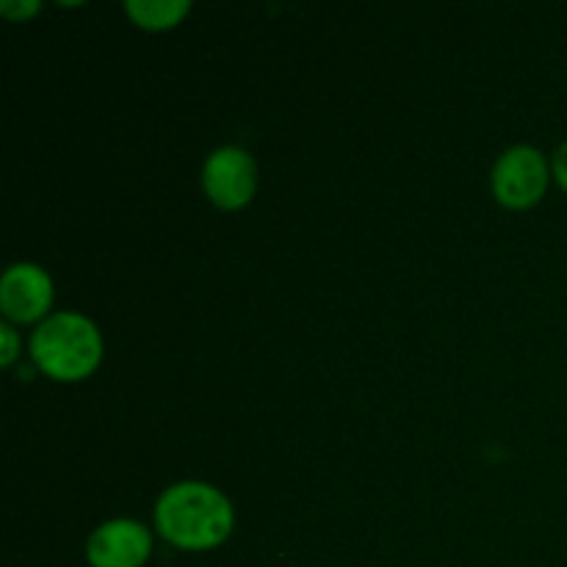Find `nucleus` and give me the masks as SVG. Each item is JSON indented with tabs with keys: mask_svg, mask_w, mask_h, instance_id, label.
Returning <instances> with one entry per match:
<instances>
[{
	"mask_svg": "<svg viewBox=\"0 0 567 567\" xmlns=\"http://www.w3.org/2000/svg\"><path fill=\"white\" fill-rule=\"evenodd\" d=\"M155 526L177 548L205 551L227 540L233 529L230 502L205 482H181L161 493Z\"/></svg>",
	"mask_w": 567,
	"mask_h": 567,
	"instance_id": "obj_1",
	"label": "nucleus"
},
{
	"mask_svg": "<svg viewBox=\"0 0 567 567\" xmlns=\"http://www.w3.org/2000/svg\"><path fill=\"white\" fill-rule=\"evenodd\" d=\"M100 332L86 316L53 313L31 336V354L53 380H83L100 363Z\"/></svg>",
	"mask_w": 567,
	"mask_h": 567,
	"instance_id": "obj_2",
	"label": "nucleus"
},
{
	"mask_svg": "<svg viewBox=\"0 0 567 567\" xmlns=\"http://www.w3.org/2000/svg\"><path fill=\"white\" fill-rule=\"evenodd\" d=\"M548 186V164L540 150L520 144L507 150L493 169V192L507 208H532Z\"/></svg>",
	"mask_w": 567,
	"mask_h": 567,
	"instance_id": "obj_3",
	"label": "nucleus"
},
{
	"mask_svg": "<svg viewBox=\"0 0 567 567\" xmlns=\"http://www.w3.org/2000/svg\"><path fill=\"white\" fill-rule=\"evenodd\" d=\"M255 161L241 147H219L203 166V183L208 197L219 208H244L255 194Z\"/></svg>",
	"mask_w": 567,
	"mask_h": 567,
	"instance_id": "obj_4",
	"label": "nucleus"
},
{
	"mask_svg": "<svg viewBox=\"0 0 567 567\" xmlns=\"http://www.w3.org/2000/svg\"><path fill=\"white\" fill-rule=\"evenodd\" d=\"M153 551V537L136 520L116 518L97 526L86 543L92 567H142Z\"/></svg>",
	"mask_w": 567,
	"mask_h": 567,
	"instance_id": "obj_5",
	"label": "nucleus"
},
{
	"mask_svg": "<svg viewBox=\"0 0 567 567\" xmlns=\"http://www.w3.org/2000/svg\"><path fill=\"white\" fill-rule=\"evenodd\" d=\"M53 299V286L42 266L14 264L0 277V308L11 321H37Z\"/></svg>",
	"mask_w": 567,
	"mask_h": 567,
	"instance_id": "obj_6",
	"label": "nucleus"
},
{
	"mask_svg": "<svg viewBox=\"0 0 567 567\" xmlns=\"http://www.w3.org/2000/svg\"><path fill=\"white\" fill-rule=\"evenodd\" d=\"M192 9L188 0H127L125 11L142 28H169Z\"/></svg>",
	"mask_w": 567,
	"mask_h": 567,
	"instance_id": "obj_7",
	"label": "nucleus"
},
{
	"mask_svg": "<svg viewBox=\"0 0 567 567\" xmlns=\"http://www.w3.org/2000/svg\"><path fill=\"white\" fill-rule=\"evenodd\" d=\"M0 343H3V349H0V363H3V365L14 363L17 349H20V338H17L14 327L6 324V321L0 324Z\"/></svg>",
	"mask_w": 567,
	"mask_h": 567,
	"instance_id": "obj_8",
	"label": "nucleus"
},
{
	"mask_svg": "<svg viewBox=\"0 0 567 567\" xmlns=\"http://www.w3.org/2000/svg\"><path fill=\"white\" fill-rule=\"evenodd\" d=\"M37 9H39L37 0H25V3H11V0H3V3H0V11L9 17H31Z\"/></svg>",
	"mask_w": 567,
	"mask_h": 567,
	"instance_id": "obj_9",
	"label": "nucleus"
},
{
	"mask_svg": "<svg viewBox=\"0 0 567 567\" xmlns=\"http://www.w3.org/2000/svg\"><path fill=\"white\" fill-rule=\"evenodd\" d=\"M554 177H557L559 186L567 192V142L557 150V155H554Z\"/></svg>",
	"mask_w": 567,
	"mask_h": 567,
	"instance_id": "obj_10",
	"label": "nucleus"
}]
</instances>
